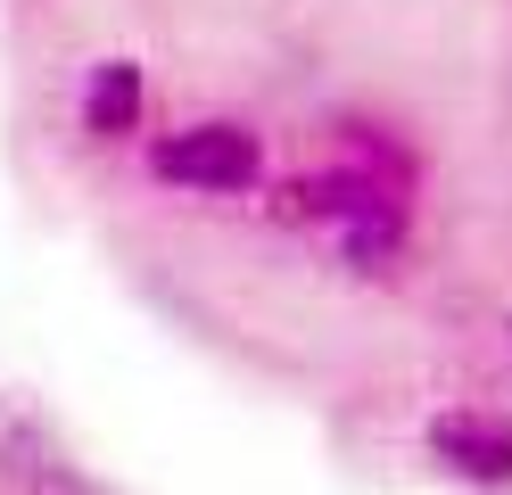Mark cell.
<instances>
[{
    "label": "cell",
    "mask_w": 512,
    "mask_h": 495,
    "mask_svg": "<svg viewBox=\"0 0 512 495\" xmlns=\"http://www.w3.org/2000/svg\"><path fill=\"white\" fill-rule=\"evenodd\" d=\"M405 198H413V182L339 157L331 174H306V182L281 190V215L290 223H323L339 240V256L372 273V264H397V248H405Z\"/></svg>",
    "instance_id": "6da1fadb"
},
{
    "label": "cell",
    "mask_w": 512,
    "mask_h": 495,
    "mask_svg": "<svg viewBox=\"0 0 512 495\" xmlns=\"http://www.w3.org/2000/svg\"><path fill=\"white\" fill-rule=\"evenodd\" d=\"M430 454H438L455 479L512 487V421L488 413V405H446V413L430 421Z\"/></svg>",
    "instance_id": "3957f363"
},
{
    "label": "cell",
    "mask_w": 512,
    "mask_h": 495,
    "mask_svg": "<svg viewBox=\"0 0 512 495\" xmlns=\"http://www.w3.org/2000/svg\"><path fill=\"white\" fill-rule=\"evenodd\" d=\"M157 182H174V190H215V198H232V190H256L265 182V141H256L248 124H182L157 141Z\"/></svg>",
    "instance_id": "7a4b0ae2"
},
{
    "label": "cell",
    "mask_w": 512,
    "mask_h": 495,
    "mask_svg": "<svg viewBox=\"0 0 512 495\" xmlns=\"http://www.w3.org/2000/svg\"><path fill=\"white\" fill-rule=\"evenodd\" d=\"M141 66L133 58H100L91 66V83H83V132L91 141H133L141 132Z\"/></svg>",
    "instance_id": "277c9868"
}]
</instances>
